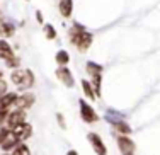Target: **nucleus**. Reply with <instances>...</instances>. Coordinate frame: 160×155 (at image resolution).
<instances>
[{
	"mask_svg": "<svg viewBox=\"0 0 160 155\" xmlns=\"http://www.w3.org/2000/svg\"><path fill=\"white\" fill-rule=\"evenodd\" d=\"M70 39H72V44H73L75 48H78L80 51H85L87 48L92 44V34L90 32L85 31V28H83L82 24H78V22H75L73 28H72L70 31Z\"/></svg>",
	"mask_w": 160,
	"mask_h": 155,
	"instance_id": "obj_1",
	"label": "nucleus"
},
{
	"mask_svg": "<svg viewBox=\"0 0 160 155\" xmlns=\"http://www.w3.org/2000/svg\"><path fill=\"white\" fill-rule=\"evenodd\" d=\"M22 123H26V111L16 109V111L9 112V116H7V119H5V128L16 130L19 124H22Z\"/></svg>",
	"mask_w": 160,
	"mask_h": 155,
	"instance_id": "obj_2",
	"label": "nucleus"
},
{
	"mask_svg": "<svg viewBox=\"0 0 160 155\" xmlns=\"http://www.w3.org/2000/svg\"><path fill=\"white\" fill-rule=\"evenodd\" d=\"M118 147H119V152L123 155H133L136 150V145L129 137L126 135H119L118 137Z\"/></svg>",
	"mask_w": 160,
	"mask_h": 155,
	"instance_id": "obj_3",
	"label": "nucleus"
},
{
	"mask_svg": "<svg viewBox=\"0 0 160 155\" xmlns=\"http://www.w3.org/2000/svg\"><path fill=\"white\" fill-rule=\"evenodd\" d=\"M80 116H82V119L85 121V123H89V124L90 123H97L99 121L97 112L94 111V108H90L85 101H80Z\"/></svg>",
	"mask_w": 160,
	"mask_h": 155,
	"instance_id": "obj_4",
	"label": "nucleus"
},
{
	"mask_svg": "<svg viewBox=\"0 0 160 155\" xmlns=\"http://www.w3.org/2000/svg\"><path fill=\"white\" fill-rule=\"evenodd\" d=\"M87 138H89L90 145H92L94 152H96L97 155H108V150H106L104 142L101 140V137H99L97 133H89V135H87Z\"/></svg>",
	"mask_w": 160,
	"mask_h": 155,
	"instance_id": "obj_5",
	"label": "nucleus"
},
{
	"mask_svg": "<svg viewBox=\"0 0 160 155\" xmlns=\"http://www.w3.org/2000/svg\"><path fill=\"white\" fill-rule=\"evenodd\" d=\"M56 77L60 78V82L65 84L67 87H73L75 85V80H73V75H72V72L67 68V67H58L56 68Z\"/></svg>",
	"mask_w": 160,
	"mask_h": 155,
	"instance_id": "obj_6",
	"label": "nucleus"
},
{
	"mask_svg": "<svg viewBox=\"0 0 160 155\" xmlns=\"http://www.w3.org/2000/svg\"><path fill=\"white\" fill-rule=\"evenodd\" d=\"M32 104H34V94H31V92H24L22 96H19L17 101H16L17 109H22V111L29 109Z\"/></svg>",
	"mask_w": 160,
	"mask_h": 155,
	"instance_id": "obj_7",
	"label": "nucleus"
},
{
	"mask_svg": "<svg viewBox=\"0 0 160 155\" xmlns=\"http://www.w3.org/2000/svg\"><path fill=\"white\" fill-rule=\"evenodd\" d=\"M12 131L19 137V140H21V142H24V140H28V138L32 135V126H31L29 123H22V124H19L16 130H12Z\"/></svg>",
	"mask_w": 160,
	"mask_h": 155,
	"instance_id": "obj_8",
	"label": "nucleus"
},
{
	"mask_svg": "<svg viewBox=\"0 0 160 155\" xmlns=\"http://www.w3.org/2000/svg\"><path fill=\"white\" fill-rule=\"evenodd\" d=\"M19 143H21V140H19V137L16 133H14V131H10L9 135H7V138L3 140V143L0 147H2V150H5V152H9V150H14L16 148V147L19 145Z\"/></svg>",
	"mask_w": 160,
	"mask_h": 155,
	"instance_id": "obj_9",
	"label": "nucleus"
},
{
	"mask_svg": "<svg viewBox=\"0 0 160 155\" xmlns=\"http://www.w3.org/2000/svg\"><path fill=\"white\" fill-rule=\"evenodd\" d=\"M17 97L19 96L16 92H5L3 96H0V109H9L10 106H14Z\"/></svg>",
	"mask_w": 160,
	"mask_h": 155,
	"instance_id": "obj_10",
	"label": "nucleus"
},
{
	"mask_svg": "<svg viewBox=\"0 0 160 155\" xmlns=\"http://www.w3.org/2000/svg\"><path fill=\"white\" fill-rule=\"evenodd\" d=\"M60 14H62L63 17H70L72 12H73V2L72 0H60Z\"/></svg>",
	"mask_w": 160,
	"mask_h": 155,
	"instance_id": "obj_11",
	"label": "nucleus"
},
{
	"mask_svg": "<svg viewBox=\"0 0 160 155\" xmlns=\"http://www.w3.org/2000/svg\"><path fill=\"white\" fill-rule=\"evenodd\" d=\"M12 56H14V51H12V48H10V44L7 43V41L0 39V58L9 60V58H12Z\"/></svg>",
	"mask_w": 160,
	"mask_h": 155,
	"instance_id": "obj_12",
	"label": "nucleus"
},
{
	"mask_svg": "<svg viewBox=\"0 0 160 155\" xmlns=\"http://www.w3.org/2000/svg\"><path fill=\"white\" fill-rule=\"evenodd\" d=\"M112 126H114V130H116L119 135H129V133H131V126H129L126 121H123V119L114 121Z\"/></svg>",
	"mask_w": 160,
	"mask_h": 155,
	"instance_id": "obj_13",
	"label": "nucleus"
},
{
	"mask_svg": "<svg viewBox=\"0 0 160 155\" xmlns=\"http://www.w3.org/2000/svg\"><path fill=\"white\" fill-rule=\"evenodd\" d=\"M24 78H26V70H22V68H17V70H14L12 73H10V80L19 87L24 84Z\"/></svg>",
	"mask_w": 160,
	"mask_h": 155,
	"instance_id": "obj_14",
	"label": "nucleus"
},
{
	"mask_svg": "<svg viewBox=\"0 0 160 155\" xmlns=\"http://www.w3.org/2000/svg\"><path fill=\"white\" fill-rule=\"evenodd\" d=\"M55 60H56V63H58L60 67H67L68 65V62H70V56H68V53L67 51H58L56 53V56H55Z\"/></svg>",
	"mask_w": 160,
	"mask_h": 155,
	"instance_id": "obj_15",
	"label": "nucleus"
},
{
	"mask_svg": "<svg viewBox=\"0 0 160 155\" xmlns=\"http://www.w3.org/2000/svg\"><path fill=\"white\" fill-rule=\"evenodd\" d=\"M87 73H89L90 77H94V75H101L102 73V67L99 65V63L89 62L87 63Z\"/></svg>",
	"mask_w": 160,
	"mask_h": 155,
	"instance_id": "obj_16",
	"label": "nucleus"
},
{
	"mask_svg": "<svg viewBox=\"0 0 160 155\" xmlns=\"http://www.w3.org/2000/svg\"><path fill=\"white\" fill-rule=\"evenodd\" d=\"M14 24L10 22H0V34L2 36H12L14 34Z\"/></svg>",
	"mask_w": 160,
	"mask_h": 155,
	"instance_id": "obj_17",
	"label": "nucleus"
},
{
	"mask_svg": "<svg viewBox=\"0 0 160 155\" xmlns=\"http://www.w3.org/2000/svg\"><path fill=\"white\" fill-rule=\"evenodd\" d=\"M82 87H83V92H85V96L89 97V99H96V92H94V87L90 84L89 80H82Z\"/></svg>",
	"mask_w": 160,
	"mask_h": 155,
	"instance_id": "obj_18",
	"label": "nucleus"
},
{
	"mask_svg": "<svg viewBox=\"0 0 160 155\" xmlns=\"http://www.w3.org/2000/svg\"><path fill=\"white\" fill-rule=\"evenodd\" d=\"M12 155H31V152H29V147L26 143H19L16 148L12 150Z\"/></svg>",
	"mask_w": 160,
	"mask_h": 155,
	"instance_id": "obj_19",
	"label": "nucleus"
},
{
	"mask_svg": "<svg viewBox=\"0 0 160 155\" xmlns=\"http://www.w3.org/2000/svg\"><path fill=\"white\" fill-rule=\"evenodd\" d=\"M34 85V75L31 70H26V78H24V84H22L21 87L22 89H29V87Z\"/></svg>",
	"mask_w": 160,
	"mask_h": 155,
	"instance_id": "obj_20",
	"label": "nucleus"
},
{
	"mask_svg": "<svg viewBox=\"0 0 160 155\" xmlns=\"http://www.w3.org/2000/svg\"><path fill=\"white\" fill-rule=\"evenodd\" d=\"M44 34H46L48 39H55V38H56L55 28H53V26H49V24H46V26H44Z\"/></svg>",
	"mask_w": 160,
	"mask_h": 155,
	"instance_id": "obj_21",
	"label": "nucleus"
},
{
	"mask_svg": "<svg viewBox=\"0 0 160 155\" xmlns=\"http://www.w3.org/2000/svg\"><path fill=\"white\" fill-rule=\"evenodd\" d=\"M5 63H7V67H9V68H17V67H19V58L12 56V58L5 60Z\"/></svg>",
	"mask_w": 160,
	"mask_h": 155,
	"instance_id": "obj_22",
	"label": "nucleus"
},
{
	"mask_svg": "<svg viewBox=\"0 0 160 155\" xmlns=\"http://www.w3.org/2000/svg\"><path fill=\"white\" fill-rule=\"evenodd\" d=\"M10 131H12V130H9V128H2V130H0V145L3 143V140L7 138V135H9Z\"/></svg>",
	"mask_w": 160,
	"mask_h": 155,
	"instance_id": "obj_23",
	"label": "nucleus"
},
{
	"mask_svg": "<svg viewBox=\"0 0 160 155\" xmlns=\"http://www.w3.org/2000/svg\"><path fill=\"white\" fill-rule=\"evenodd\" d=\"M7 116H9V109H0V124H5Z\"/></svg>",
	"mask_w": 160,
	"mask_h": 155,
	"instance_id": "obj_24",
	"label": "nucleus"
},
{
	"mask_svg": "<svg viewBox=\"0 0 160 155\" xmlns=\"http://www.w3.org/2000/svg\"><path fill=\"white\" fill-rule=\"evenodd\" d=\"M5 92H7V84L2 80V78H0V96H3Z\"/></svg>",
	"mask_w": 160,
	"mask_h": 155,
	"instance_id": "obj_25",
	"label": "nucleus"
},
{
	"mask_svg": "<svg viewBox=\"0 0 160 155\" xmlns=\"http://www.w3.org/2000/svg\"><path fill=\"white\" fill-rule=\"evenodd\" d=\"M56 118H58V121H60V126L63 128V126H65V123H63V116H62V114H58Z\"/></svg>",
	"mask_w": 160,
	"mask_h": 155,
	"instance_id": "obj_26",
	"label": "nucleus"
},
{
	"mask_svg": "<svg viewBox=\"0 0 160 155\" xmlns=\"http://www.w3.org/2000/svg\"><path fill=\"white\" fill-rule=\"evenodd\" d=\"M67 155H78V153L75 152V150H68V152H67Z\"/></svg>",
	"mask_w": 160,
	"mask_h": 155,
	"instance_id": "obj_27",
	"label": "nucleus"
},
{
	"mask_svg": "<svg viewBox=\"0 0 160 155\" xmlns=\"http://www.w3.org/2000/svg\"><path fill=\"white\" fill-rule=\"evenodd\" d=\"M2 155H7V153H2Z\"/></svg>",
	"mask_w": 160,
	"mask_h": 155,
	"instance_id": "obj_28",
	"label": "nucleus"
},
{
	"mask_svg": "<svg viewBox=\"0 0 160 155\" xmlns=\"http://www.w3.org/2000/svg\"><path fill=\"white\" fill-rule=\"evenodd\" d=\"M0 75H2V73H0Z\"/></svg>",
	"mask_w": 160,
	"mask_h": 155,
	"instance_id": "obj_29",
	"label": "nucleus"
}]
</instances>
